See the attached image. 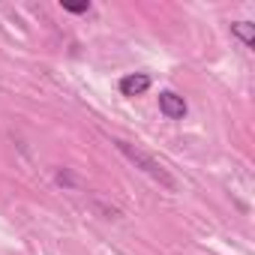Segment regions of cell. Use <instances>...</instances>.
Listing matches in <instances>:
<instances>
[{
  "label": "cell",
  "mask_w": 255,
  "mask_h": 255,
  "mask_svg": "<svg viewBox=\"0 0 255 255\" xmlns=\"http://www.w3.org/2000/svg\"><path fill=\"white\" fill-rule=\"evenodd\" d=\"M231 36L240 39V45H243L246 51L255 48V24H252V21H234V24H231Z\"/></svg>",
  "instance_id": "4"
},
{
  "label": "cell",
  "mask_w": 255,
  "mask_h": 255,
  "mask_svg": "<svg viewBox=\"0 0 255 255\" xmlns=\"http://www.w3.org/2000/svg\"><path fill=\"white\" fill-rule=\"evenodd\" d=\"M150 84H153V78L147 75V72H129V75H123L120 78V93L126 96V99H135V96H144L147 90H150Z\"/></svg>",
  "instance_id": "2"
},
{
  "label": "cell",
  "mask_w": 255,
  "mask_h": 255,
  "mask_svg": "<svg viewBox=\"0 0 255 255\" xmlns=\"http://www.w3.org/2000/svg\"><path fill=\"white\" fill-rule=\"evenodd\" d=\"M159 111L168 117V120H183L186 117V99L180 96V93H174V90H162L159 93Z\"/></svg>",
  "instance_id": "3"
},
{
  "label": "cell",
  "mask_w": 255,
  "mask_h": 255,
  "mask_svg": "<svg viewBox=\"0 0 255 255\" xmlns=\"http://www.w3.org/2000/svg\"><path fill=\"white\" fill-rule=\"evenodd\" d=\"M63 6V12H72V15H81V12H87L90 9V3L84 0V3H60Z\"/></svg>",
  "instance_id": "5"
},
{
  "label": "cell",
  "mask_w": 255,
  "mask_h": 255,
  "mask_svg": "<svg viewBox=\"0 0 255 255\" xmlns=\"http://www.w3.org/2000/svg\"><path fill=\"white\" fill-rule=\"evenodd\" d=\"M114 147L126 156V159H129L135 168H141L150 180H156L162 189H168V192H177V180L171 177V171L159 162V159H153L147 150H141V147H135V144H129V141H123V138H117L114 141Z\"/></svg>",
  "instance_id": "1"
}]
</instances>
